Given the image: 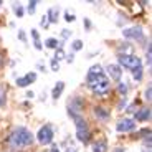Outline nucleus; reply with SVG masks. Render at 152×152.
Listing matches in <instances>:
<instances>
[{
	"label": "nucleus",
	"mask_w": 152,
	"mask_h": 152,
	"mask_svg": "<svg viewBox=\"0 0 152 152\" xmlns=\"http://www.w3.org/2000/svg\"><path fill=\"white\" fill-rule=\"evenodd\" d=\"M114 152H126V149H124V147H118Z\"/></svg>",
	"instance_id": "473e14b6"
},
{
	"label": "nucleus",
	"mask_w": 152,
	"mask_h": 152,
	"mask_svg": "<svg viewBox=\"0 0 152 152\" xmlns=\"http://www.w3.org/2000/svg\"><path fill=\"white\" fill-rule=\"evenodd\" d=\"M75 122H76V137L78 141L83 142V144H88L89 142V137H91V132H89V127H88V122L81 118L80 114L75 116Z\"/></svg>",
	"instance_id": "7ed1b4c3"
},
{
	"label": "nucleus",
	"mask_w": 152,
	"mask_h": 152,
	"mask_svg": "<svg viewBox=\"0 0 152 152\" xmlns=\"http://www.w3.org/2000/svg\"><path fill=\"white\" fill-rule=\"evenodd\" d=\"M118 61H119V66L129 68L131 71H134V69H137V68H141L142 66L141 60H139L136 55H129V53H119Z\"/></svg>",
	"instance_id": "20e7f679"
},
{
	"label": "nucleus",
	"mask_w": 152,
	"mask_h": 152,
	"mask_svg": "<svg viewBox=\"0 0 152 152\" xmlns=\"http://www.w3.org/2000/svg\"><path fill=\"white\" fill-rule=\"evenodd\" d=\"M65 152H75V149H66Z\"/></svg>",
	"instance_id": "f704fd0d"
},
{
	"label": "nucleus",
	"mask_w": 152,
	"mask_h": 152,
	"mask_svg": "<svg viewBox=\"0 0 152 152\" xmlns=\"http://www.w3.org/2000/svg\"><path fill=\"white\" fill-rule=\"evenodd\" d=\"M147 65H151V45L147 46Z\"/></svg>",
	"instance_id": "cd10ccee"
},
{
	"label": "nucleus",
	"mask_w": 152,
	"mask_h": 152,
	"mask_svg": "<svg viewBox=\"0 0 152 152\" xmlns=\"http://www.w3.org/2000/svg\"><path fill=\"white\" fill-rule=\"evenodd\" d=\"M81 48H83V42H81V40H75V42H73V50L78 51V50H81Z\"/></svg>",
	"instance_id": "5701e85b"
},
{
	"label": "nucleus",
	"mask_w": 152,
	"mask_h": 152,
	"mask_svg": "<svg viewBox=\"0 0 152 152\" xmlns=\"http://www.w3.org/2000/svg\"><path fill=\"white\" fill-rule=\"evenodd\" d=\"M0 66H2V58H0Z\"/></svg>",
	"instance_id": "c9c22d12"
},
{
	"label": "nucleus",
	"mask_w": 152,
	"mask_h": 152,
	"mask_svg": "<svg viewBox=\"0 0 152 152\" xmlns=\"http://www.w3.org/2000/svg\"><path fill=\"white\" fill-rule=\"evenodd\" d=\"M45 45H46V48H51V50H58V48H60V43H58L56 38H48V40L45 42Z\"/></svg>",
	"instance_id": "dca6fc26"
},
{
	"label": "nucleus",
	"mask_w": 152,
	"mask_h": 152,
	"mask_svg": "<svg viewBox=\"0 0 152 152\" xmlns=\"http://www.w3.org/2000/svg\"><path fill=\"white\" fill-rule=\"evenodd\" d=\"M88 83H89L91 91L98 96H104L109 91V80H107V76L104 75V73H101V75H98V76L88 78Z\"/></svg>",
	"instance_id": "f03ea898"
},
{
	"label": "nucleus",
	"mask_w": 152,
	"mask_h": 152,
	"mask_svg": "<svg viewBox=\"0 0 152 152\" xmlns=\"http://www.w3.org/2000/svg\"><path fill=\"white\" fill-rule=\"evenodd\" d=\"M107 75H109L113 80L119 81V80H121V76H122L121 66H119V65H109V66H107Z\"/></svg>",
	"instance_id": "1a4fd4ad"
},
{
	"label": "nucleus",
	"mask_w": 152,
	"mask_h": 152,
	"mask_svg": "<svg viewBox=\"0 0 152 152\" xmlns=\"http://www.w3.org/2000/svg\"><path fill=\"white\" fill-rule=\"evenodd\" d=\"M84 27H86L88 30H89V28H91V22H89V20H88V18L84 20Z\"/></svg>",
	"instance_id": "c756f323"
},
{
	"label": "nucleus",
	"mask_w": 152,
	"mask_h": 152,
	"mask_svg": "<svg viewBox=\"0 0 152 152\" xmlns=\"http://www.w3.org/2000/svg\"><path fill=\"white\" fill-rule=\"evenodd\" d=\"M122 35H124V38H129V40H141L142 37H144V31H142L141 27H131V28H126L124 31H122Z\"/></svg>",
	"instance_id": "0eeeda50"
},
{
	"label": "nucleus",
	"mask_w": 152,
	"mask_h": 152,
	"mask_svg": "<svg viewBox=\"0 0 152 152\" xmlns=\"http://www.w3.org/2000/svg\"><path fill=\"white\" fill-rule=\"evenodd\" d=\"M50 66H51V69H53V71H58V69H60V63H58L55 58H51V61H50Z\"/></svg>",
	"instance_id": "4be33fe9"
},
{
	"label": "nucleus",
	"mask_w": 152,
	"mask_h": 152,
	"mask_svg": "<svg viewBox=\"0 0 152 152\" xmlns=\"http://www.w3.org/2000/svg\"><path fill=\"white\" fill-rule=\"evenodd\" d=\"M5 104V88L0 84V106Z\"/></svg>",
	"instance_id": "aec40b11"
},
{
	"label": "nucleus",
	"mask_w": 152,
	"mask_h": 152,
	"mask_svg": "<svg viewBox=\"0 0 152 152\" xmlns=\"http://www.w3.org/2000/svg\"><path fill=\"white\" fill-rule=\"evenodd\" d=\"M40 23H42V27H43V28H45V27H48V20H45V17H43V20H42Z\"/></svg>",
	"instance_id": "7c9ffc66"
},
{
	"label": "nucleus",
	"mask_w": 152,
	"mask_h": 152,
	"mask_svg": "<svg viewBox=\"0 0 152 152\" xmlns=\"http://www.w3.org/2000/svg\"><path fill=\"white\" fill-rule=\"evenodd\" d=\"M116 129H118V132H131V131L136 129V121L131 118H124L118 122Z\"/></svg>",
	"instance_id": "423d86ee"
},
{
	"label": "nucleus",
	"mask_w": 152,
	"mask_h": 152,
	"mask_svg": "<svg viewBox=\"0 0 152 152\" xmlns=\"http://www.w3.org/2000/svg\"><path fill=\"white\" fill-rule=\"evenodd\" d=\"M31 37H33V40L37 42V40H38V31L37 30H31Z\"/></svg>",
	"instance_id": "c85d7f7f"
},
{
	"label": "nucleus",
	"mask_w": 152,
	"mask_h": 152,
	"mask_svg": "<svg viewBox=\"0 0 152 152\" xmlns=\"http://www.w3.org/2000/svg\"><path fill=\"white\" fill-rule=\"evenodd\" d=\"M134 118L137 119V121H149L151 119V109L149 107H142V109L136 111V116Z\"/></svg>",
	"instance_id": "9b49d317"
},
{
	"label": "nucleus",
	"mask_w": 152,
	"mask_h": 152,
	"mask_svg": "<svg viewBox=\"0 0 152 152\" xmlns=\"http://www.w3.org/2000/svg\"><path fill=\"white\" fill-rule=\"evenodd\" d=\"M55 60H56L58 61V63H60V61L61 60H63V58H65V51H63V50H61V46H60V48H58V50H55Z\"/></svg>",
	"instance_id": "a211bd4d"
},
{
	"label": "nucleus",
	"mask_w": 152,
	"mask_h": 152,
	"mask_svg": "<svg viewBox=\"0 0 152 152\" xmlns=\"http://www.w3.org/2000/svg\"><path fill=\"white\" fill-rule=\"evenodd\" d=\"M144 152H145V151H144ZM147 152H149V151H147Z\"/></svg>",
	"instance_id": "4c0bfd02"
},
{
	"label": "nucleus",
	"mask_w": 152,
	"mask_h": 152,
	"mask_svg": "<svg viewBox=\"0 0 152 152\" xmlns=\"http://www.w3.org/2000/svg\"><path fill=\"white\" fill-rule=\"evenodd\" d=\"M93 113H94V116H96L98 119H101V121H106V119H109V111H107L106 107L96 106L94 109H93Z\"/></svg>",
	"instance_id": "9d476101"
},
{
	"label": "nucleus",
	"mask_w": 152,
	"mask_h": 152,
	"mask_svg": "<svg viewBox=\"0 0 152 152\" xmlns=\"http://www.w3.org/2000/svg\"><path fill=\"white\" fill-rule=\"evenodd\" d=\"M91 151H93V152H106V151H107L106 141H96L94 144L91 145Z\"/></svg>",
	"instance_id": "4468645a"
},
{
	"label": "nucleus",
	"mask_w": 152,
	"mask_h": 152,
	"mask_svg": "<svg viewBox=\"0 0 152 152\" xmlns=\"http://www.w3.org/2000/svg\"><path fill=\"white\" fill-rule=\"evenodd\" d=\"M0 5H2V2H0Z\"/></svg>",
	"instance_id": "e433bc0d"
},
{
	"label": "nucleus",
	"mask_w": 152,
	"mask_h": 152,
	"mask_svg": "<svg viewBox=\"0 0 152 152\" xmlns=\"http://www.w3.org/2000/svg\"><path fill=\"white\" fill-rule=\"evenodd\" d=\"M101 73H104L103 68H101V65H94V66L89 68V71H88V78H91V76H98V75H101Z\"/></svg>",
	"instance_id": "2eb2a0df"
},
{
	"label": "nucleus",
	"mask_w": 152,
	"mask_h": 152,
	"mask_svg": "<svg viewBox=\"0 0 152 152\" xmlns=\"http://www.w3.org/2000/svg\"><path fill=\"white\" fill-rule=\"evenodd\" d=\"M37 5H38V2L31 0L30 4H28V13H35V10H37Z\"/></svg>",
	"instance_id": "412c9836"
},
{
	"label": "nucleus",
	"mask_w": 152,
	"mask_h": 152,
	"mask_svg": "<svg viewBox=\"0 0 152 152\" xmlns=\"http://www.w3.org/2000/svg\"><path fill=\"white\" fill-rule=\"evenodd\" d=\"M63 89H65V83H63V81H58V83L55 84V88L51 89V98L58 99L61 96V93H63Z\"/></svg>",
	"instance_id": "f8f14e48"
},
{
	"label": "nucleus",
	"mask_w": 152,
	"mask_h": 152,
	"mask_svg": "<svg viewBox=\"0 0 152 152\" xmlns=\"http://www.w3.org/2000/svg\"><path fill=\"white\" fill-rule=\"evenodd\" d=\"M8 144L12 147H27V145L33 144V134L30 132L28 129L18 126L12 131L10 137H8Z\"/></svg>",
	"instance_id": "f257e3e1"
},
{
	"label": "nucleus",
	"mask_w": 152,
	"mask_h": 152,
	"mask_svg": "<svg viewBox=\"0 0 152 152\" xmlns=\"http://www.w3.org/2000/svg\"><path fill=\"white\" fill-rule=\"evenodd\" d=\"M58 15H60V8L58 7H53V8H50L48 10V22L50 23H56L58 22Z\"/></svg>",
	"instance_id": "ddd939ff"
},
{
	"label": "nucleus",
	"mask_w": 152,
	"mask_h": 152,
	"mask_svg": "<svg viewBox=\"0 0 152 152\" xmlns=\"http://www.w3.org/2000/svg\"><path fill=\"white\" fill-rule=\"evenodd\" d=\"M142 75H144V71H142V66L132 71V78H134L136 81H141V80H142Z\"/></svg>",
	"instance_id": "f3484780"
},
{
	"label": "nucleus",
	"mask_w": 152,
	"mask_h": 152,
	"mask_svg": "<svg viewBox=\"0 0 152 152\" xmlns=\"http://www.w3.org/2000/svg\"><path fill=\"white\" fill-rule=\"evenodd\" d=\"M18 37H20V40H25V33H23V31H20Z\"/></svg>",
	"instance_id": "72a5a7b5"
},
{
	"label": "nucleus",
	"mask_w": 152,
	"mask_h": 152,
	"mask_svg": "<svg viewBox=\"0 0 152 152\" xmlns=\"http://www.w3.org/2000/svg\"><path fill=\"white\" fill-rule=\"evenodd\" d=\"M37 139L42 145L51 144V142H53V129H51V126H43L42 129L38 131Z\"/></svg>",
	"instance_id": "39448f33"
},
{
	"label": "nucleus",
	"mask_w": 152,
	"mask_h": 152,
	"mask_svg": "<svg viewBox=\"0 0 152 152\" xmlns=\"http://www.w3.org/2000/svg\"><path fill=\"white\" fill-rule=\"evenodd\" d=\"M35 80H37V73H28V75H25V76H22V78L17 80V86L25 88V86H28V84H31Z\"/></svg>",
	"instance_id": "6e6552de"
},
{
	"label": "nucleus",
	"mask_w": 152,
	"mask_h": 152,
	"mask_svg": "<svg viewBox=\"0 0 152 152\" xmlns=\"http://www.w3.org/2000/svg\"><path fill=\"white\" fill-rule=\"evenodd\" d=\"M13 12L17 13V17H22L23 15V7L20 4H13Z\"/></svg>",
	"instance_id": "6ab92c4d"
},
{
	"label": "nucleus",
	"mask_w": 152,
	"mask_h": 152,
	"mask_svg": "<svg viewBox=\"0 0 152 152\" xmlns=\"http://www.w3.org/2000/svg\"><path fill=\"white\" fill-rule=\"evenodd\" d=\"M65 20H66V22H75V15H73L71 12L66 10V13H65Z\"/></svg>",
	"instance_id": "393cba45"
},
{
	"label": "nucleus",
	"mask_w": 152,
	"mask_h": 152,
	"mask_svg": "<svg viewBox=\"0 0 152 152\" xmlns=\"http://www.w3.org/2000/svg\"><path fill=\"white\" fill-rule=\"evenodd\" d=\"M151 93H152V89H151V86H147V89H145V99H147V101H151Z\"/></svg>",
	"instance_id": "bb28decb"
},
{
	"label": "nucleus",
	"mask_w": 152,
	"mask_h": 152,
	"mask_svg": "<svg viewBox=\"0 0 152 152\" xmlns=\"http://www.w3.org/2000/svg\"><path fill=\"white\" fill-rule=\"evenodd\" d=\"M118 89H119V93H122V94L126 96V93H127V86H126V83H119Z\"/></svg>",
	"instance_id": "b1692460"
},
{
	"label": "nucleus",
	"mask_w": 152,
	"mask_h": 152,
	"mask_svg": "<svg viewBox=\"0 0 152 152\" xmlns=\"http://www.w3.org/2000/svg\"><path fill=\"white\" fill-rule=\"evenodd\" d=\"M61 37H63V38H69V37H71V30H63V31H61Z\"/></svg>",
	"instance_id": "a878e982"
},
{
	"label": "nucleus",
	"mask_w": 152,
	"mask_h": 152,
	"mask_svg": "<svg viewBox=\"0 0 152 152\" xmlns=\"http://www.w3.org/2000/svg\"><path fill=\"white\" fill-rule=\"evenodd\" d=\"M50 152H60V149H58V145H53V147L50 149Z\"/></svg>",
	"instance_id": "2f4dec72"
}]
</instances>
